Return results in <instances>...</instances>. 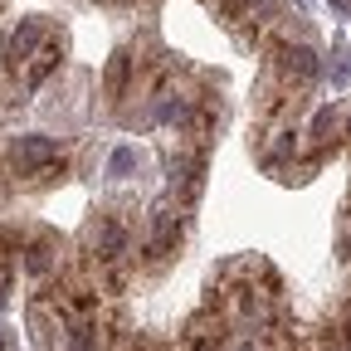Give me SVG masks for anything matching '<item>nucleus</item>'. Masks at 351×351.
I'll return each instance as SVG.
<instances>
[{
  "instance_id": "1",
  "label": "nucleus",
  "mask_w": 351,
  "mask_h": 351,
  "mask_svg": "<svg viewBox=\"0 0 351 351\" xmlns=\"http://www.w3.org/2000/svg\"><path fill=\"white\" fill-rule=\"evenodd\" d=\"M317 73H322V59H317V49L313 44H293V39H283L278 49H274V78L283 83V88H293V93H302V88H313L317 83Z\"/></svg>"
},
{
  "instance_id": "2",
  "label": "nucleus",
  "mask_w": 351,
  "mask_h": 351,
  "mask_svg": "<svg viewBox=\"0 0 351 351\" xmlns=\"http://www.w3.org/2000/svg\"><path fill=\"white\" fill-rule=\"evenodd\" d=\"M44 25L39 20H25V25H15L5 39H0V69L5 73H20V69H29V59L44 49Z\"/></svg>"
},
{
  "instance_id": "3",
  "label": "nucleus",
  "mask_w": 351,
  "mask_h": 351,
  "mask_svg": "<svg viewBox=\"0 0 351 351\" xmlns=\"http://www.w3.org/2000/svg\"><path fill=\"white\" fill-rule=\"evenodd\" d=\"M176 244H181V215H176L171 205H156L152 210V239L142 244V258L152 263V269H161V263L176 254Z\"/></svg>"
},
{
  "instance_id": "4",
  "label": "nucleus",
  "mask_w": 351,
  "mask_h": 351,
  "mask_svg": "<svg viewBox=\"0 0 351 351\" xmlns=\"http://www.w3.org/2000/svg\"><path fill=\"white\" fill-rule=\"evenodd\" d=\"M10 161H15V171H25V176H34V181H39V176L49 171L54 161H64V156H59V142H54V137H39V132H34V137H15Z\"/></svg>"
},
{
  "instance_id": "5",
  "label": "nucleus",
  "mask_w": 351,
  "mask_h": 351,
  "mask_svg": "<svg viewBox=\"0 0 351 351\" xmlns=\"http://www.w3.org/2000/svg\"><path fill=\"white\" fill-rule=\"evenodd\" d=\"M132 249V234L122 219H98V230H93V263H117L127 258Z\"/></svg>"
},
{
  "instance_id": "6",
  "label": "nucleus",
  "mask_w": 351,
  "mask_h": 351,
  "mask_svg": "<svg viewBox=\"0 0 351 351\" xmlns=\"http://www.w3.org/2000/svg\"><path fill=\"white\" fill-rule=\"evenodd\" d=\"M132 69H137V59H132L127 49H117V54H112V64H108V73H103V93H108L112 103H122V98H127Z\"/></svg>"
},
{
  "instance_id": "7",
  "label": "nucleus",
  "mask_w": 351,
  "mask_h": 351,
  "mask_svg": "<svg viewBox=\"0 0 351 351\" xmlns=\"http://www.w3.org/2000/svg\"><path fill=\"white\" fill-rule=\"evenodd\" d=\"M25 274H29V278H49V274H54V244L44 239V234L25 244Z\"/></svg>"
},
{
  "instance_id": "8",
  "label": "nucleus",
  "mask_w": 351,
  "mask_h": 351,
  "mask_svg": "<svg viewBox=\"0 0 351 351\" xmlns=\"http://www.w3.org/2000/svg\"><path fill=\"white\" fill-rule=\"evenodd\" d=\"M54 69H59V44L49 39V44H44V49H39V54L29 59V69H25V83H29V88H39L44 78L54 73Z\"/></svg>"
},
{
  "instance_id": "9",
  "label": "nucleus",
  "mask_w": 351,
  "mask_h": 351,
  "mask_svg": "<svg viewBox=\"0 0 351 351\" xmlns=\"http://www.w3.org/2000/svg\"><path fill=\"white\" fill-rule=\"evenodd\" d=\"M69 351H103V327L98 322H73L69 327Z\"/></svg>"
},
{
  "instance_id": "10",
  "label": "nucleus",
  "mask_w": 351,
  "mask_h": 351,
  "mask_svg": "<svg viewBox=\"0 0 351 351\" xmlns=\"http://www.w3.org/2000/svg\"><path fill=\"white\" fill-rule=\"evenodd\" d=\"M337 137V108H317V117H313V142H317V156L327 152V142Z\"/></svg>"
},
{
  "instance_id": "11",
  "label": "nucleus",
  "mask_w": 351,
  "mask_h": 351,
  "mask_svg": "<svg viewBox=\"0 0 351 351\" xmlns=\"http://www.w3.org/2000/svg\"><path fill=\"white\" fill-rule=\"evenodd\" d=\"M288 156H298V132H278V142H274V152L263 156V166H278V161H288Z\"/></svg>"
},
{
  "instance_id": "12",
  "label": "nucleus",
  "mask_w": 351,
  "mask_h": 351,
  "mask_svg": "<svg viewBox=\"0 0 351 351\" xmlns=\"http://www.w3.org/2000/svg\"><path fill=\"white\" fill-rule=\"evenodd\" d=\"M132 166H137V152H132V147H117V152H112V161H108V176H117V181H122Z\"/></svg>"
},
{
  "instance_id": "13",
  "label": "nucleus",
  "mask_w": 351,
  "mask_h": 351,
  "mask_svg": "<svg viewBox=\"0 0 351 351\" xmlns=\"http://www.w3.org/2000/svg\"><path fill=\"white\" fill-rule=\"evenodd\" d=\"M15 249H20V234L5 225V230H0V258H15Z\"/></svg>"
},
{
  "instance_id": "14",
  "label": "nucleus",
  "mask_w": 351,
  "mask_h": 351,
  "mask_svg": "<svg viewBox=\"0 0 351 351\" xmlns=\"http://www.w3.org/2000/svg\"><path fill=\"white\" fill-rule=\"evenodd\" d=\"M346 137H351V112H346Z\"/></svg>"
},
{
  "instance_id": "15",
  "label": "nucleus",
  "mask_w": 351,
  "mask_h": 351,
  "mask_svg": "<svg viewBox=\"0 0 351 351\" xmlns=\"http://www.w3.org/2000/svg\"><path fill=\"white\" fill-rule=\"evenodd\" d=\"M0 351H5V341H0Z\"/></svg>"
}]
</instances>
